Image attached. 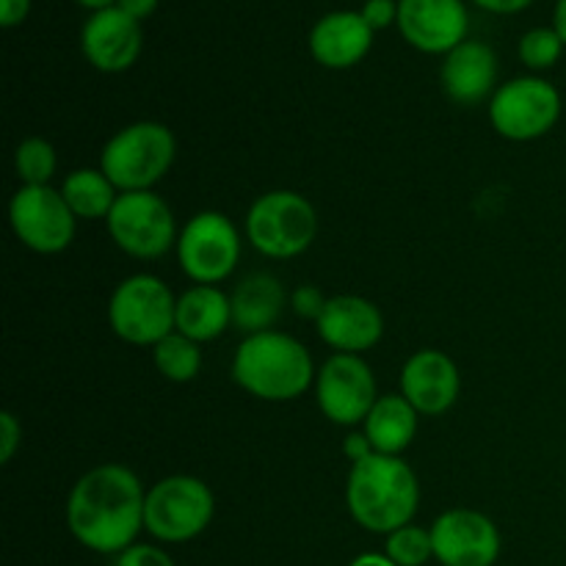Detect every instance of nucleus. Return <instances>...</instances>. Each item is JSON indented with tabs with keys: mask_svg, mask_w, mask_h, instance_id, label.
I'll return each instance as SVG.
<instances>
[{
	"mask_svg": "<svg viewBox=\"0 0 566 566\" xmlns=\"http://www.w3.org/2000/svg\"><path fill=\"white\" fill-rule=\"evenodd\" d=\"M216 512L210 486L193 475H169L147 492L144 528L158 542L182 545L202 534Z\"/></svg>",
	"mask_w": 566,
	"mask_h": 566,
	"instance_id": "nucleus-7",
	"label": "nucleus"
},
{
	"mask_svg": "<svg viewBox=\"0 0 566 566\" xmlns=\"http://www.w3.org/2000/svg\"><path fill=\"white\" fill-rule=\"evenodd\" d=\"M61 197L66 199L77 219H108L111 208L119 199V191L103 175V169H75L66 175Z\"/></svg>",
	"mask_w": 566,
	"mask_h": 566,
	"instance_id": "nucleus-23",
	"label": "nucleus"
},
{
	"mask_svg": "<svg viewBox=\"0 0 566 566\" xmlns=\"http://www.w3.org/2000/svg\"><path fill=\"white\" fill-rule=\"evenodd\" d=\"M418 434V409L403 396H381L365 418V437L370 448L385 457H398Z\"/></svg>",
	"mask_w": 566,
	"mask_h": 566,
	"instance_id": "nucleus-22",
	"label": "nucleus"
},
{
	"mask_svg": "<svg viewBox=\"0 0 566 566\" xmlns=\"http://www.w3.org/2000/svg\"><path fill=\"white\" fill-rule=\"evenodd\" d=\"M343 451H346V457L352 459V464H354V462H363L365 457H370V453H376L374 448H370L368 437H365V434H352V437H346V446H343Z\"/></svg>",
	"mask_w": 566,
	"mask_h": 566,
	"instance_id": "nucleus-33",
	"label": "nucleus"
},
{
	"mask_svg": "<svg viewBox=\"0 0 566 566\" xmlns=\"http://www.w3.org/2000/svg\"><path fill=\"white\" fill-rule=\"evenodd\" d=\"M155 6H158V0H119V9L127 11L133 20H142V17L153 14Z\"/></svg>",
	"mask_w": 566,
	"mask_h": 566,
	"instance_id": "nucleus-35",
	"label": "nucleus"
},
{
	"mask_svg": "<svg viewBox=\"0 0 566 566\" xmlns=\"http://www.w3.org/2000/svg\"><path fill=\"white\" fill-rule=\"evenodd\" d=\"M363 17L374 31H379V28H387L392 20H396L398 6L392 3V0H368L363 9Z\"/></svg>",
	"mask_w": 566,
	"mask_h": 566,
	"instance_id": "nucleus-31",
	"label": "nucleus"
},
{
	"mask_svg": "<svg viewBox=\"0 0 566 566\" xmlns=\"http://www.w3.org/2000/svg\"><path fill=\"white\" fill-rule=\"evenodd\" d=\"M232 302V324L247 335L269 332L276 324L285 307V291L274 274H249L235 293L230 296Z\"/></svg>",
	"mask_w": 566,
	"mask_h": 566,
	"instance_id": "nucleus-20",
	"label": "nucleus"
},
{
	"mask_svg": "<svg viewBox=\"0 0 566 566\" xmlns=\"http://www.w3.org/2000/svg\"><path fill=\"white\" fill-rule=\"evenodd\" d=\"M22 442V426L11 412L0 415V462L9 464Z\"/></svg>",
	"mask_w": 566,
	"mask_h": 566,
	"instance_id": "nucleus-30",
	"label": "nucleus"
},
{
	"mask_svg": "<svg viewBox=\"0 0 566 566\" xmlns=\"http://www.w3.org/2000/svg\"><path fill=\"white\" fill-rule=\"evenodd\" d=\"M562 116V94L542 77H514L490 99V119L503 138L534 142L551 133Z\"/></svg>",
	"mask_w": 566,
	"mask_h": 566,
	"instance_id": "nucleus-10",
	"label": "nucleus"
},
{
	"mask_svg": "<svg viewBox=\"0 0 566 566\" xmlns=\"http://www.w3.org/2000/svg\"><path fill=\"white\" fill-rule=\"evenodd\" d=\"M83 55L103 72H122L142 53V28L119 6L97 11L83 25Z\"/></svg>",
	"mask_w": 566,
	"mask_h": 566,
	"instance_id": "nucleus-17",
	"label": "nucleus"
},
{
	"mask_svg": "<svg viewBox=\"0 0 566 566\" xmlns=\"http://www.w3.org/2000/svg\"><path fill=\"white\" fill-rule=\"evenodd\" d=\"M155 368L160 370V376L169 381H191L197 379L199 368H202V352H199V343L191 337L180 335V332H171L169 337H164L160 343H155Z\"/></svg>",
	"mask_w": 566,
	"mask_h": 566,
	"instance_id": "nucleus-24",
	"label": "nucleus"
},
{
	"mask_svg": "<svg viewBox=\"0 0 566 566\" xmlns=\"http://www.w3.org/2000/svg\"><path fill=\"white\" fill-rule=\"evenodd\" d=\"M497 81V59L484 42H462L446 55L442 86L459 105H479L492 94Z\"/></svg>",
	"mask_w": 566,
	"mask_h": 566,
	"instance_id": "nucleus-18",
	"label": "nucleus"
},
{
	"mask_svg": "<svg viewBox=\"0 0 566 566\" xmlns=\"http://www.w3.org/2000/svg\"><path fill=\"white\" fill-rule=\"evenodd\" d=\"M105 224L116 247L138 260L164 258L180 238L171 208L153 191L119 193Z\"/></svg>",
	"mask_w": 566,
	"mask_h": 566,
	"instance_id": "nucleus-8",
	"label": "nucleus"
},
{
	"mask_svg": "<svg viewBox=\"0 0 566 566\" xmlns=\"http://www.w3.org/2000/svg\"><path fill=\"white\" fill-rule=\"evenodd\" d=\"M434 558L442 566H492L501 556V534L486 514L451 509L431 525Z\"/></svg>",
	"mask_w": 566,
	"mask_h": 566,
	"instance_id": "nucleus-13",
	"label": "nucleus"
},
{
	"mask_svg": "<svg viewBox=\"0 0 566 566\" xmlns=\"http://www.w3.org/2000/svg\"><path fill=\"white\" fill-rule=\"evenodd\" d=\"M556 33L566 44V0H558V6H556Z\"/></svg>",
	"mask_w": 566,
	"mask_h": 566,
	"instance_id": "nucleus-37",
	"label": "nucleus"
},
{
	"mask_svg": "<svg viewBox=\"0 0 566 566\" xmlns=\"http://www.w3.org/2000/svg\"><path fill=\"white\" fill-rule=\"evenodd\" d=\"M326 302H329V298H324V293H321L315 285L296 287L291 296V304L293 310H296V315H302V318H313V321L321 318Z\"/></svg>",
	"mask_w": 566,
	"mask_h": 566,
	"instance_id": "nucleus-29",
	"label": "nucleus"
},
{
	"mask_svg": "<svg viewBox=\"0 0 566 566\" xmlns=\"http://www.w3.org/2000/svg\"><path fill=\"white\" fill-rule=\"evenodd\" d=\"M177 260L188 280L216 285L235 271L241 260V235L224 213L205 210L191 216L177 238Z\"/></svg>",
	"mask_w": 566,
	"mask_h": 566,
	"instance_id": "nucleus-9",
	"label": "nucleus"
},
{
	"mask_svg": "<svg viewBox=\"0 0 566 566\" xmlns=\"http://www.w3.org/2000/svg\"><path fill=\"white\" fill-rule=\"evenodd\" d=\"M315 324H318L321 340L340 354L368 352L385 335V318H381L379 307L368 298L352 296V293L332 296Z\"/></svg>",
	"mask_w": 566,
	"mask_h": 566,
	"instance_id": "nucleus-16",
	"label": "nucleus"
},
{
	"mask_svg": "<svg viewBox=\"0 0 566 566\" xmlns=\"http://www.w3.org/2000/svg\"><path fill=\"white\" fill-rule=\"evenodd\" d=\"M108 321L125 343L155 346L177 332V298L158 276L133 274L111 293Z\"/></svg>",
	"mask_w": 566,
	"mask_h": 566,
	"instance_id": "nucleus-5",
	"label": "nucleus"
},
{
	"mask_svg": "<svg viewBox=\"0 0 566 566\" xmlns=\"http://www.w3.org/2000/svg\"><path fill=\"white\" fill-rule=\"evenodd\" d=\"M315 376L307 348L274 329L247 335L232 357V379L260 401H293L310 390Z\"/></svg>",
	"mask_w": 566,
	"mask_h": 566,
	"instance_id": "nucleus-3",
	"label": "nucleus"
},
{
	"mask_svg": "<svg viewBox=\"0 0 566 566\" xmlns=\"http://www.w3.org/2000/svg\"><path fill=\"white\" fill-rule=\"evenodd\" d=\"M142 481L125 464H99L83 473L66 497V528L94 553H125L144 528Z\"/></svg>",
	"mask_w": 566,
	"mask_h": 566,
	"instance_id": "nucleus-1",
	"label": "nucleus"
},
{
	"mask_svg": "<svg viewBox=\"0 0 566 566\" xmlns=\"http://www.w3.org/2000/svg\"><path fill=\"white\" fill-rule=\"evenodd\" d=\"M14 235L39 254H59L75 238L77 216L61 191L50 186H22L9 202Z\"/></svg>",
	"mask_w": 566,
	"mask_h": 566,
	"instance_id": "nucleus-11",
	"label": "nucleus"
},
{
	"mask_svg": "<svg viewBox=\"0 0 566 566\" xmlns=\"http://www.w3.org/2000/svg\"><path fill=\"white\" fill-rule=\"evenodd\" d=\"M562 48L564 42L556 33V28H534L520 42V59L531 70H547V66H553L562 59Z\"/></svg>",
	"mask_w": 566,
	"mask_h": 566,
	"instance_id": "nucleus-27",
	"label": "nucleus"
},
{
	"mask_svg": "<svg viewBox=\"0 0 566 566\" xmlns=\"http://www.w3.org/2000/svg\"><path fill=\"white\" fill-rule=\"evenodd\" d=\"M346 506L354 523L370 534L390 536L412 523L420 506V484L403 459L370 453L352 464L346 481Z\"/></svg>",
	"mask_w": 566,
	"mask_h": 566,
	"instance_id": "nucleus-2",
	"label": "nucleus"
},
{
	"mask_svg": "<svg viewBox=\"0 0 566 566\" xmlns=\"http://www.w3.org/2000/svg\"><path fill=\"white\" fill-rule=\"evenodd\" d=\"M177 155L175 133L160 122H136L108 138L99 169L119 193L149 191L164 180Z\"/></svg>",
	"mask_w": 566,
	"mask_h": 566,
	"instance_id": "nucleus-4",
	"label": "nucleus"
},
{
	"mask_svg": "<svg viewBox=\"0 0 566 566\" xmlns=\"http://www.w3.org/2000/svg\"><path fill=\"white\" fill-rule=\"evenodd\" d=\"M481 9L497 11V14H512V11H523L531 0H475Z\"/></svg>",
	"mask_w": 566,
	"mask_h": 566,
	"instance_id": "nucleus-34",
	"label": "nucleus"
},
{
	"mask_svg": "<svg viewBox=\"0 0 566 566\" xmlns=\"http://www.w3.org/2000/svg\"><path fill=\"white\" fill-rule=\"evenodd\" d=\"M116 566H175L171 556L155 545H130L125 553H119Z\"/></svg>",
	"mask_w": 566,
	"mask_h": 566,
	"instance_id": "nucleus-28",
	"label": "nucleus"
},
{
	"mask_svg": "<svg viewBox=\"0 0 566 566\" xmlns=\"http://www.w3.org/2000/svg\"><path fill=\"white\" fill-rule=\"evenodd\" d=\"M370 42H374V28L365 22L363 14H354V11L326 14L310 33V50L315 61L329 70H346L363 61Z\"/></svg>",
	"mask_w": 566,
	"mask_h": 566,
	"instance_id": "nucleus-19",
	"label": "nucleus"
},
{
	"mask_svg": "<svg viewBox=\"0 0 566 566\" xmlns=\"http://www.w3.org/2000/svg\"><path fill=\"white\" fill-rule=\"evenodd\" d=\"M14 166L22 186H50V180H53L55 175V166H59V158H55L53 144L33 136L25 138V142L17 147Z\"/></svg>",
	"mask_w": 566,
	"mask_h": 566,
	"instance_id": "nucleus-25",
	"label": "nucleus"
},
{
	"mask_svg": "<svg viewBox=\"0 0 566 566\" xmlns=\"http://www.w3.org/2000/svg\"><path fill=\"white\" fill-rule=\"evenodd\" d=\"M28 9H31V0H0V22L6 28L17 25V22L25 20Z\"/></svg>",
	"mask_w": 566,
	"mask_h": 566,
	"instance_id": "nucleus-32",
	"label": "nucleus"
},
{
	"mask_svg": "<svg viewBox=\"0 0 566 566\" xmlns=\"http://www.w3.org/2000/svg\"><path fill=\"white\" fill-rule=\"evenodd\" d=\"M315 398L332 423H365L374 403L379 401L374 370L359 354H335L315 376Z\"/></svg>",
	"mask_w": 566,
	"mask_h": 566,
	"instance_id": "nucleus-12",
	"label": "nucleus"
},
{
	"mask_svg": "<svg viewBox=\"0 0 566 566\" xmlns=\"http://www.w3.org/2000/svg\"><path fill=\"white\" fill-rule=\"evenodd\" d=\"M348 566H398V564L390 562L385 553H363V556L354 558V562Z\"/></svg>",
	"mask_w": 566,
	"mask_h": 566,
	"instance_id": "nucleus-36",
	"label": "nucleus"
},
{
	"mask_svg": "<svg viewBox=\"0 0 566 566\" xmlns=\"http://www.w3.org/2000/svg\"><path fill=\"white\" fill-rule=\"evenodd\" d=\"M459 387L462 379L457 363L437 348L415 352L401 370V396L418 409V415L429 418L448 412L457 403Z\"/></svg>",
	"mask_w": 566,
	"mask_h": 566,
	"instance_id": "nucleus-15",
	"label": "nucleus"
},
{
	"mask_svg": "<svg viewBox=\"0 0 566 566\" xmlns=\"http://www.w3.org/2000/svg\"><path fill=\"white\" fill-rule=\"evenodd\" d=\"M318 232V216L296 191H269L254 199L247 216V238L260 254L274 260L307 252Z\"/></svg>",
	"mask_w": 566,
	"mask_h": 566,
	"instance_id": "nucleus-6",
	"label": "nucleus"
},
{
	"mask_svg": "<svg viewBox=\"0 0 566 566\" xmlns=\"http://www.w3.org/2000/svg\"><path fill=\"white\" fill-rule=\"evenodd\" d=\"M385 556L398 566H423L429 558H434V542H431V531L420 528V525H403V528L392 531L387 536Z\"/></svg>",
	"mask_w": 566,
	"mask_h": 566,
	"instance_id": "nucleus-26",
	"label": "nucleus"
},
{
	"mask_svg": "<svg viewBox=\"0 0 566 566\" xmlns=\"http://www.w3.org/2000/svg\"><path fill=\"white\" fill-rule=\"evenodd\" d=\"M232 324V302L216 285H193L177 298V332L197 343L216 340Z\"/></svg>",
	"mask_w": 566,
	"mask_h": 566,
	"instance_id": "nucleus-21",
	"label": "nucleus"
},
{
	"mask_svg": "<svg viewBox=\"0 0 566 566\" xmlns=\"http://www.w3.org/2000/svg\"><path fill=\"white\" fill-rule=\"evenodd\" d=\"M398 28L423 53H451L464 42L468 11L462 0H401Z\"/></svg>",
	"mask_w": 566,
	"mask_h": 566,
	"instance_id": "nucleus-14",
	"label": "nucleus"
},
{
	"mask_svg": "<svg viewBox=\"0 0 566 566\" xmlns=\"http://www.w3.org/2000/svg\"><path fill=\"white\" fill-rule=\"evenodd\" d=\"M77 3L88 6V9H97V11H103V9H111V6H114V0H77Z\"/></svg>",
	"mask_w": 566,
	"mask_h": 566,
	"instance_id": "nucleus-38",
	"label": "nucleus"
}]
</instances>
